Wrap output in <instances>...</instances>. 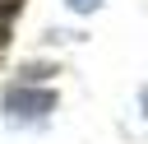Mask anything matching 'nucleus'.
<instances>
[{
  "mask_svg": "<svg viewBox=\"0 0 148 144\" xmlns=\"http://www.w3.org/2000/svg\"><path fill=\"white\" fill-rule=\"evenodd\" d=\"M102 5H106V0H65V9H69V14H79V19H88V14H97Z\"/></svg>",
  "mask_w": 148,
  "mask_h": 144,
  "instance_id": "f03ea898",
  "label": "nucleus"
},
{
  "mask_svg": "<svg viewBox=\"0 0 148 144\" xmlns=\"http://www.w3.org/2000/svg\"><path fill=\"white\" fill-rule=\"evenodd\" d=\"M139 116H143V121H148V84H143V88H139Z\"/></svg>",
  "mask_w": 148,
  "mask_h": 144,
  "instance_id": "7ed1b4c3",
  "label": "nucleus"
},
{
  "mask_svg": "<svg viewBox=\"0 0 148 144\" xmlns=\"http://www.w3.org/2000/svg\"><path fill=\"white\" fill-rule=\"evenodd\" d=\"M56 107H60V93H56L51 84L9 79V84L0 88V111H5V121L18 125V130H37V125H46V121L56 116Z\"/></svg>",
  "mask_w": 148,
  "mask_h": 144,
  "instance_id": "f257e3e1",
  "label": "nucleus"
}]
</instances>
